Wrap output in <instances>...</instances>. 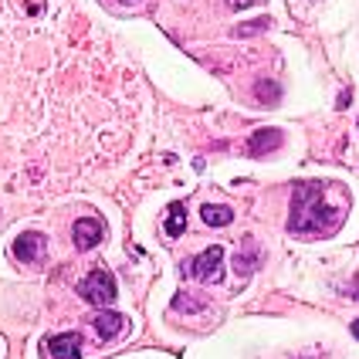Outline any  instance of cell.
Wrapping results in <instances>:
<instances>
[{
	"mask_svg": "<svg viewBox=\"0 0 359 359\" xmlns=\"http://www.w3.org/2000/svg\"><path fill=\"white\" fill-rule=\"evenodd\" d=\"M200 217H203V224H210V227H224V224L234 220V210L231 207H220V203H207V207H200Z\"/></svg>",
	"mask_w": 359,
	"mask_h": 359,
	"instance_id": "9c48e42d",
	"label": "cell"
},
{
	"mask_svg": "<svg viewBox=\"0 0 359 359\" xmlns=\"http://www.w3.org/2000/svg\"><path fill=\"white\" fill-rule=\"evenodd\" d=\"M183 220H187L183 207H173V210H170V220H166V234H173V238H177L180 231H183Z\"/></svg>",
	"mask_w": 359,
	"mask_h": 359,
	"instance_id": "7c38bea8",
	"label": "cell"
},
{
	"mask_svg": "<svg viewBox=\"0 0 359 359\" xmlns=\"http://www.w3.org/2000/svg\"><path fill=\"white\" fill-rule=\"evenodd\" d=\"M187 275L197 281H210V285H217L224 278V251L220 248H207L203 255L187 261Z\"/></svg>",
	"mask_w": 359,
	"mask_h": 359,
	"instance_id": "7a4b0ae2",
	"label": "cell"
},
{
	"mask_svg": "<svg viewBox=\"0 0 359 359\" xmlns=\"http://www.w3.org/2000/svg\"><path fill=\"white\" fill-rule=\"evenodd\" d=\"M102 227L95 217H81V220H75V227H72V238H75V248L79 251H92L95 244L102 241Z\"/></svg>",
	"mask_w": 359,
	"mask_h": 359,
	"instance_id": "277c9868",
	"label": "cell"
},
{
	"mask_svg": "<svg viewBox=\"0 0 359 359\" xmlns=\"http://www.w3.org/2000/svg\"><path fill=\"white\" fill-rule=\"evenodd\" d=\"M44 251H48L44 234H34V231H27V234H20V238L14 241V258L18 261H41Z\"/></svg>",
	"mask_w": 359,
	"mask_h": 359,
	"instance_id": "5b68a950",
	"label": "cell"
},
{
	"mask_svg": "<svg viewBox=\"0 0 359 359\" xmlns=\"http://www.w3.org/2000/svg\"><path fill=\"white\" fill-rule=\"evenodd\" d=\"M79 295L99 309V305L116 302V295H119V292H116V281H112V275H109V271H92V275L79 285Z\"/></svg>",
	"mask_w": 359,
	"mask_h": 359,
	"instance_id": "3957f363",
	"label": "cell"
},
{
	"mask_svg": "<svg viewBox=\"0 0 359 359\" xmlns=\"http://www.w3.org/2000/svg\"><path fill=\"white\" fill-rule=\"evenodd\" d=\"M48 353H51V359H81V339L75 332L55 336L48 342Z\"/></svg>",
	"mask_w": 359,
	"mask_h": 359,
	"instance_id": "52a82bcc",
	"label": "cell"
},
{
	"mask_svg": "<svg viewBox=\"0 0 359 359\" xmlns=\"http://www.w3.org/2000/svg\"><path fill=\"white\" fill-rule=\"evenodd\" d=\"M322 194H325L322 183H299L295 187V207H292V220H288V227L295 234H322V231L339 224L342 210L336 203H325Z\"/></svg>",
	"mask_w": 359,
	"mask_h": 359,
	"instance_id": "6da1fadb",
	"label": "cell"
},
{
	"mask_svg": "<svg viewBox=\"0 0 359 359\" xmlns=\"http://www.w3.org/2000/svg\"><path fill=\"white\" fill-rule=\"evenodd\" d=\"M122 329H126V316H119V312H99L95 316V332L102 339H116Z\"/></svg>",
	"mask_w": 359,
	"mask_h": 359,
	"instance_id": "ba28073f",
	"label": "cell"
},
{
	"mask_svg": "<svg viewBox=\"0 0 359 359\" xmlns=\"http://www.w3.org/2000/svg\"><path fill=\"white\" fill-rule=\"evenodd\" d=\"M258 95H268V105H275L278 102V85H271V81H264V85H258Z\"/></svg>",
	"mask_w": 359,
	"mask_h": 359,
	"instance_id": "4fadbf2b",
	"label": "cell"
},
{
	"mask_svg": "<svg viewBox=\"0 0 359 359\" xmlns=\"http://www.w3.org/2000/svg\"><path fill=\"white\" fill-rule=\"evenodd\" d=\"M234 11H244V7H251V4H258V0H227Z\"/></svg>",
	"mask_w": 359,
	"mask_h": 359,
	"instance_id": "5bb4252c",
	"label": "cell"
},
{
	"mask_svg": "<svg viewBox=\"0 0 359 359\" xmlns=\"http://www.w3.org/2000/svg\"><path fill=\"white\" fill-rule=\"evenodd\" d=\"M238 264H234V268H238L241 275H251V271H255V268H258V255H255V251H244V255H238Z\"/></svg>",
	"mask_w": 359,
	"mask_h": 359,
	"instance_id": "8fae6325",
	"label": "cell"
},
{
	"mask_svg": "<svg viewBox=\"0 0 359 359\" xmlns=\"http://www.w3.org/2000/svg\"><path fill=\"white\" fill-rule=\"evenodd\" d=\"M173 309H177V312H203V302L194 299V295H187V292H180L177 299H173Z\"/></svg>",
	"mask_w": 359,
	"mask_h": 359,
	"instance_id": "30bf717a",
	"label": "cell"
},
{
	"mask_svg": "<svg viewBox=\"0 0 359 359\" xmlns=\"http://www.w3.org/2000/svg\"><path fill=\"white\" fill-rule=\"evenodd\" d=\"M353 336H356V339H359V322H353Z\"/></svg>",
	"mask_w": 359,
	"mask_h": 359,
	"instance_id": "9a60e30c",
	"label": "cell"
},
{
	"mask_svg": "<svg viewBox=\"0 0 359 359\" xmlns=\"http://www.w3.org/2000/svg\"><path fill=\"white\" fill-rule=\"evenodd\" d=\"M281 142H285V136H281V129H261V133H255L251 140H248V156H261V153H275Z\"/></svg>",
	"mask_w": 359,
	"mask_h": 359,
	"instance_id": "8992f818",
	"label": "cell"
}]
</instances>
